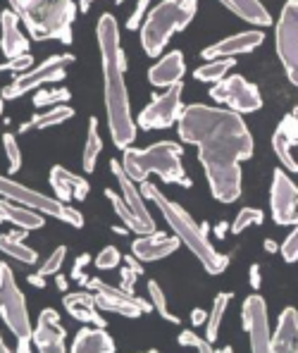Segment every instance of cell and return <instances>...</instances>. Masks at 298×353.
I'll return each mask as SVG.
<instances>
[{
  "instance_id": "1",
  "label": "cell",
  "mask_w": 298,
  "mask_h": 353,
  "mask_svg": "<svg viewBox=\"0 0 298 353\" xmlns=\"http://www.w3.org/2000/svg\"><path fill=\"white\" fill-rule=\"evenodd\" d=\"M179 139L198 148L212 199L234 203L241 196V163L253 155V137L241 112L206 103L184 105L179 117Z\"/></svg>"
},
{
  "instance_id": "2",
  "label": "cell",
  "mask_w": 298,
  "mask_h": 353,
  "mask_svg": "<svg viewBox=\"0 0 298 353\" xmlns=\"http://www.w3.org/2000/svg\"><path fill=\"white\" fill-rule=\"evenodd\" d=\"M98 53L103 67V98H106L108 129L112 143L117 148H129L136 139V119L132 117V103H129L127 81H124V50L119 43V27L112 14H103L96 24Z\"/></svg>"
},
{
  "instance_id": "3",
  "label": "cell",
  "mask_w": 298,
  "mask_h": 353,
  "mask_svg": "<svg viewBox=\"0 0 298 353\" xmlns=\"http://www.w3.org/2000/svg\"><path fill=\"white\" fill-rule=\"evenodd\" d=\"M141 194L143 199H148L150 203L158 205V210L163 212L165 222L172 227L177 236H179L181 246H186L193 256L198 258V263L206 268L208 274H222L229 265V256L219 253L210 241H208V227L198 225L196 220L186 212V208H181L177 201L167 199L163 191L155 184H150L148 179L141 181Z\"/></svg>"
},
{
  "instance_id": "4",
  "label": "cell",
  "mask_w": 298,
  "mask_h": 353,
  "mask_svg": "<svg viewBox=\"0 0 298 353\" xmlns=\"http://www.w3.org/2000/svg\"><path fill=\"white\" fill-rule=\"evenodd\" d=\"M10 10L19 14L34 41L72 43V24L77 17L74 0H8Z\"/></svg>"
},
{
  "instance_id": "5",
  "label": "cell",
  "mask_w": 298,
  "mask_h": 353,
  "mask_svg": "<svg viewBox=\"0 0 298 353\" xmlns=\"http://www.w3.org/2000/svg\"><path fill=\"white\" fill-rule=\"evenodd\" d=\"M122 165L127 174L132 176L136 184L146 181L150 174H158L165 184H179L191 186V179L181 165V146L175 141H158L148 148H124Z\"/></svg>"
},
{
  "instance_id": "6",
  "label": "cell",
  "mask_w": 298,
  "mask_h": 353,
  "mask_svg": "<svg viewBox=\"0 0 298 353\" xmlns=\"http://www.w3.org/2000/svg\"><path fill=\"white\" fill-rule=\"evenodd\" d=\"M196 0H160L155 8H150L141 27V48L146 50V55L158 58L172 36L189 27L196 17Z\"/></svg>"
},
{
  "instance_id": "7",
  "label": "cell",
  "mask_w": 298,
  "mask_h": 353,
  "mask_svg": "<svg viewBox=\"0 0 298 353\" xmlns=\"http://www.w3.org/2000/svg\"><path fill=\"white\" fill-rule=\"evenodd\" d=\"M0 196L8 201H14V203L34 208V210L43 212L46 217H53V220H60L70 227H77V230L83 227V215L77 208H72L60 199H50L46 194H39V191L29 189V186L19 184V181L10 179L5 174H0Z\"/></svg>"
},
{
  "instance_id": "8",
  "label": "cell",
  "mask_w": 298,
  "mask_h": 353,
  "mask_svg": "<svg viewBox=\"0 0 298 353\" xmlns=\"http://www.w3.org/2000/svg\"><path fill=\"white\" fill-rule=\"evenodd\" d=\"M0 318L8 325V330L17 336V341L31 339L34 327L29 320L27 299L14 282V272L5 263H0Z\"/></svg>"
},
{
  "instance_id": "9",
  "label": "cell",
  "mask_w": 298,
  "mask_h": 353,
  "mask_svg": "<svg viewBox=\"0 0 298 353\" xmlns=\"http://www.w3.org/2000/svg\"><path fill=\"white\" fill-rule=\"evenodd\" d=\"M74 65V55H50L48 60H43L41 65L31 67V70L17 74V79L10 86L3 88V98L5 101H14V98L24 96V93L39 91L46 84H53V81H60L65 77L67 67Z\"/></svg>"
},
{
  "instance_id": "10",
  "label": "cell",
  "mask_w": 298,
  "mask_h": 353,
  "mask_svg": "<svg viewBox=\"0 0 298 353\" xmlns=\"http://www.w3.org/2000/svg\"><path fill=\"white\" fill-rule=\"evenodd\" d=\"M275 46L289 81L298 88V0L284 3L275 31Z\"/></svg>"
},
{
  "instance_id": "11",
  "label": "cell",
  "mask_w": 298,
  "mask_h": 353,
  "mask_svg": "<svg viewBox=\"0 0 298 353\" xmlns=\"http://www.w3.org/2000/svg\"><path fill=\"white\" fill-rule=\"evenodd\" d=\"M181 91H184V81L165 88V93H155L153 101L139 112L136 124L141 129H167L175 122H179L181 112H184V103H181Z\"/></svg>"
},
{
  "instance_id": "12",
  "label": "cell",
  "mask_w": 298,
  "mask_h": 353,
  "mask_svg": "<svg viewBox=\"0 0 298 353\" xmlns=\"http://www.w3.org/2000/svg\"><path fill=\"white\" fill-rule=\"evenodd\" d=\"M83 287H88L93 294H96L98 308L108 310V313L122 315V318H141V315H146V313L153 310V303H146L143 299L124 292L122 287L115 289V287H110V284L101 282V279H96V277H88Z\"/></svg>"
},
{
  "instance_id": "13",
  "label": "cell",
  "mask_w": 298,
  "mask_h": 353,
  "mask_svg": "<svg viewBox=\"0 0 298 353\" xmlns=\"http://www.w3.org/2000/svg\"><path fill=\"white\" fill-rule=\"evenodd\" d=\"M210 98L217 103H224L237 112H255L263 108V96H260L258 86L246 81L241 74H229L222 81L212 84Z\"/></svg>"
},
{
  "instance_id": "14",
  "label": "cell",
  "mask_w": 298,
  "mask_h": 353,
  "mask_svg": "<svg viewBox=\"0 0 298 353\" xmlns=\"http://www.w3.org/2000/svg\"><path fill=\"white\" fill-rule=\"evenodd\" d=\"M270 212L272 220L281 227H294L298 222V186L286 170H275L270 186Z\"/></svg>"
},
{
  "instance_id": "15",
  "label": "cell",
  "mask_w": 298,
  "mask_h": 353,
  "mask_svg": "<svg viewBox=\"0 0 298 353\" xmlns=\"http://www.w3.org/2000/svg\"><path fill=\"white\" fill-rule=\"evenodd\" d=\"M244 330L248 334L250 351L253 353H270L272 349V332L268 320V303L260 294L246 296L241 308Z\"/></svg>"
},
{
  "instance_id": "16",
  "label": "cell",
  "mask_w": 298,
  "mask_h": 353,
  "mask_svg": "<svg viewBox=\"0 0 298 353\" xmlns=\"http://www.w3.org/2000/svg\"><path fill=\"white\" fill-rule=\"evenodd\" d=\"M31 341L41 353H65L67 330L60 323V315L53 308L41 310L39 323L31 332Z\"/></svg>"
},
{
  "instance_id": "17",
  "label": "cell",
  "mask_w": 298,
  "mask_h": 353,
  "mask_svg": "<svg viewBox=\"0 0 298 353\" xmlns=\"http://www.w3.org/2000/svg\"><path fill=\"white\" fill-rule=\"evenodd\" d=\"M265 41V34L260 29H248V31H239L234 36H227V39L217 41L212 46H206L201 50L203 60H215V58H237V55L250 53L255 50L260 43Z\"/></svg>"
},
{
  "instance_id": "18",
  "label": "cell",
  "mask_w": 298,
  "mask_h": 353,
  "mask_svg": "<svg viewBox=\"0 0 298 353\" xmlns=\"http://www.w3.org/2000/svg\"><path fill=\"white\" fill-rule=\"evenodd\" d=\"M179 236L177 234H163V232H150V234H141L134 239L132 253L141 263H153L163 261V258L172 256L179 248Z\"/></svg>"
},
{
  "instance_id": "19",
  "label": "cell",
  "mask_w": 298,
  "mask_h": 353,
  "mask_svg": "<svg viewBox=\"0 0 298 353\" xmlns=\"http://www.w3.org/2000/svg\"><path fill=\"white\" fill-rule=\"evenodd\" d=\"M19 14L14 10H3L0 12V50L5 58L29 53V39L19 29Z\"/></svg>"
},
{
  "instance_id": "20",
  "label": "cell",
  "mask_w": 298,
  "mask_h": 353,
  "mask_svg": "<svg viewBox=\"0 0 298 353\" xmlns=\"http://www.w3.org/2000/svg\"><path fill=\"white\" fill-rule=\"evenodd\" d=\"M184 72H186L184 53H181V50H172V53H167L165 58H160L150 67L148 81L155 88H170L184 79Z\"/></svg>"
},
{
  "instance_id": "21",
  "label": "cell",
  "mask_w": 298,
  "mask_h": 353,
  "mask_svg": "<svg viewBox=\"0 0 298 353\" xmlns=\"http://www.w3.org/2000/svg\"><path fill=\"white\" fill-rule=\"evenodd\" d=\"M50 186L55 189V196L60 201H65V203H70L72 199L77 201H83L88 196V189H91V184H88L83 176L70 172V170H65L62 165H53L50 168Z\"/></svg>"
},
{
  "instance_id": "22",
  "label": "cell",
  "mask_w": 298,
  "mask_h": 353,
  "mask_svg": "<svg viewBox=\"0 0 298 353\" xmlns=\"http://www.w3.org/2000/svg\"><path fill=\"white\" fill-rule=\"evenodd\" d=\"M110 170H112L115 179H117L119 184V194H122V199L127 201V205L132 208L136 215L141 217V220H146L148 225H155V220L150 217L148 208H146V201H143V194H141V189H136V181L132 176L127 174V170H124V165L119 163L117 158L110 160Z\"/></svg>"
},
{
  "instance_id": "23",
  "label": "cell",
  "mask_w": 298,
  "mask_h": 353,
  "mask_svg": "<svg viewBox=\"0 0 298 353\" xmlns=\"http://www.w3.org/2000/svg\"><path fill=\"white\" fill-rule=\"evenodd\" d=\"M298 353V310L294 305L281 310L277 320V330L272 334L270 353Z\"/></svg>"
},
{
  "instance_id": "24",
  "label": "cell",
  "mask_w": 298,
  "mask_h": 353,
  "mask_svg": "<svg viewBox=\"0 0 298 353\" xmlns=\"http://www.w3.org/2000/svg\"><path fill=\"white\" fill-rule=\"evenodd\" d=\"M62 303H65L67 313H70L74 320H79V323H93L98 327L108 325L106 320H103V315L98 313L96 294H91V292H72V294H65Z\"/></svg>"
},
{
  "instance_id": "25",
  "label": "cell",
  "mask_w": 298,
  "mask_h": 353,
  "mask_svg": "<svg viewBox=\"0 0 298 353\" xmlns=\"http://www.w3.org/2000/svg\"><path fill=\"white\" fill-rule=\"evenodd\" d=\"M0 220L10 222L14 227H22V230H41L46 225L43 212L34 210V208H27L22 203H14V201L0 199Z\"/></svg>"
},
{
  "instance_id": "26",
  "label": "cell",
  "mask_w": 298,
  "mask_h": 353,
  "mask_svg": "<svg viewBox=\"0 0 298 353\" xmlns=\"http://www.w3.org/2000/svg\"><path fill=\"white\" fill-rule=\"evenodd\" d=\"M70 349L74 353H115V339L106 332V327H83L77 332Z\"/></svg>"
},
{
  "instance_id": "27",
  "label": "cell",
  "mask_w": 298,
  "mask_h": 353,
  "mask_svg": "<svg viewBox=\"0 0 298 353\" xmlns=\"http://www.w3.org/2000/svg\"><path fill=\"white\" fill-rule=\"evenodd\" d=\"M106 199L110 201V205H112L115 215L122 220V225L127 227L129 232H134L136 236L150 234V232H158V230H155V225H148L146 220H141V217L136 215L132 208L127 205V201L122 199V194H117L115 189H106Z\"/></svg>"
},
{
  "instance_id": "28",
  "label": "cell",
  "mask_w": 298,
  "mask_h": 353,
  "mask_svg": "<svg viewBox=\"0 0 298 353\" xmlns=\"http://www.w3.org/2000/svg\"><path fill=\"white\" fill-rule=\"evenodd\" d=\"M219 3L253 27H270L272 24V14L260 0H219Z\"/></svg>"
},
{
  "instance_id": "29",
  "label": "cell",
  "mask_w": 298,
  "mask_h": 353,
  "mask_svg": "<svg viewBox=\"0 0 298 353\" xmlns=\"http://www.w3.org/2000/svg\"><path fill=\"white\" fill-rule=\"evenodd\" d=\"M24 236H27V230H22V227L14 232H8V234H0V251L17 263L34 265L39 261V253L24 243Z\"/></svg>"
},
{
  "instance_id": "30",
  "label": "cell",
  "mask_w": 298,
  "mask_h": 353,
  "mask_svg": "<svg viewBox=\"0 0 298 353\" xmlns=\"http://www.w3.org/2000/svg\"><path fill=\"white\" fill-rule=\"evenodd\" d=\"M72 117H74V108H70L67 103H62V105H53L46 112H36L29 122H24L22 127H19V132L27 134V132H34V129L60 127L62 122H67V119H72Z\"/></svg>"
},
{
  "instance_id": "31",
  "label": "cell",
  "mask_w": 298,
  "mask_h": 353,
  "mask_svg": "<svg viewBox=\"0 0 298 353\" xmlns=\"http://www.w3.org/2000/svg\"><path fill=\"white\" fill-rule=\"evenodd\" d=\"M103 153V139L98 134V119L91 117L88 119V134H86V141H83V150H81V165H83V172H93L96 170V163Z\"/></svg>"
},
{
  "instance_id": "32",
  "label": "cell",
  "mask_w": 298,
  "mask_h": 353,
  "mask_svg": "<svg viewBox=\"0 0 298 353\" xmlns=\"http://www.w3.org/2000/svg\"><path fill=\"white\" fill-rule=\"evenodd\" d=\"M234 67V58H215V60H208L206 65L196 67L193 77L198 81H206V84H217L227 77V72Z\"/></svg>"
},
{
  "instance_id": "33",
  "label": "cell",
  "mask_w": 298,
  "mask_h": 353,
  "mask_svg": "<svg viewBox=\"0 0 298 353\" xmlns=\"http://www.w3.org/2000/svg\"><path fill=\"white\" fill-rule=\"evenodd\" d=\"M232 301V294L229 292H219L212 301V310L208 315V323H206V339L210 341H217V334H219V325L224 320V313H227V305Z\"/></svg>"
},
{
  "instance_id": "34",
  "label": "cell",
  "mask_w": 298,
  "mask_h": 353,
  "mask_svg": "<svg viewBox=\"0 0 298 353\" xmlns=\"http://www.w3.org/2000/svg\"><path fill=\"white\" fill-rule=\"evenodd\" d=\"M148 296H150V303H153V310H155V313H160V318H163L165 323H170V325H179L181 323V320L170 310L163 287H160L155 279H150V282H148Z\"/></svg>"
},
{
  "instance_id": "35",
  "label": "cell",
  "mask_w": 298,
  "mask_h": 353,
  "mask_svg": "<svg viewBox=\"0 0 298 353\" xmlns=\"http://www.w3.org/2000/svg\"><path fill=\"white\" fill-rule=\"evenodd\" d=\"M272 150H275V155L281 163V168L289 170V172H294V174L298 172V160L294 158V146H291V143L277 132H275V137H272Z\"/></svg>"
},
{
  "instance_id": "36",
  "label": "cell",
  "mask_w": 298,
  "mask_h": 353,
  "mask_svg": "<svg viewBox=\"0 0 298 353\" xmlns=\"http://www.w3.org/2000/svg\"><path fill=\"white\" fill-rule=\"evenodd\" d=\"M122 274H119V282H122V289L124 292H129V294H134V282H136V277H141L143 274V265H141L139 258L134 256H124L122 258Z\"/></svg>"
},
{
  "instance_id": "37",
  "label": "cell",
  "mask_w": 298,
  "mask_h": 353,
  "mask_svg": "<svg viewBox=\"0 0 298 353\" xmlns=\"http://www.w3.org/2000/svg\"><path fill=\"white\" fill-rule=\"evenodd\" d=\"M72 98V93L67 88H39V93H34V105L36 108H53L62 105Z\"/></svg>"
},
{
  "instance_id": "38",
  "label": "cell",
  "mask_w": 298,
  "mask_h": 353,
  "mask_svg": "<svg viewBox=\"0 0 298 353\" xmlns=\"http://www.w3.org/2000/svg\"><path fill=\"white\" fill-rule=\"evenodd\" d=\"M263 210L260 208H241L237 212V220L232 222V232L234 234H241L248 227H255V225H263Z\"/></svg>"
},
{
  "instance_id": "39",
  "label": "cell",
  "mask_w": 298,
  "mask_h": 353,
  "mask_svg": "<svg viewBox=\"0 0 298 353\" xmlns=\"http://www.w3.org/2000/svg\"><path fill=\"white\" fill-rule=\"evenodd\" d=\"M3 148H5V158H8V174L19 172V168H22V150H19L14 134L10 132L3 134Z\"/></svg>"
},
{
  "instance_id": "40",
  "label": "cell",
  "mask_w": 298,
  "mask_h": 353,
  "mask_svg": "<svg viewBox=\"0 0 298 353\" xmlns=\"http://www.w3.org/2000/svg\"><path fill=\"white\" fill-rule=\"evenodd\" d=\"M65 258H67V246H57L55 251L50 253L48 258H46V263L39 268V274H41V277H50V274H57L62 265H65Z\"/></svg>"
},
{
  "instance_id": "41",
  "label": "cell",
  "mask_w": 298,
  "mask_h": 353,
  "mask_svg": "<svg viewBox=\"0 0 298 353\" xmlns=\"http://www.w3.org/2000/svg\"><path fill=\"white\" fill-rule=\"evenodd\" d=\"M34 58L29 53L14 55V58H5V62H0V72H12V74H22V72L31 70Z\"/></svg>"
},
{
  "instance_id": "42",
  "label": "cell",
  "mask_w": 298,
  "mask_h": 353,
  "mask_svg": "<svg viewBox=\"0 0 298 353\" xmlns=\"http://www.w3.org/2000/svg\"><path fill=\"white\" fill-rule=\"evenodd\" d=\"M277 134H281L291 146H298V115L289 112L286 117H281L279 127H277Z\"/></svg>"
},
{
  "instance_id": "43",
  "label": "cell",
  "mask_w": 298,
  "mask_h": 353,
  "mask_svg": "<svg viewBox=\"0 0 298 353\" xmlns=\"http://www.w3.org/2000/svg\"><path fill=\"white\" fill-rule=\"evenodd\" d=\"M179 346H189V349H196V351H201V353H210L212 351V344L208 339H203V336H198L196 332H191V330H184L179 334Z\"/></svg>"
},
{
  "instance_id": "44",
  "label": "cell",
  "mask_w": 298,
  "mask_h": 353,
  "mask_svg": "<svg viewBox=\"0 0 298 353\" xmlns=\"http://www.w3.org/2000/svg\"><path fill=\"white\" fill-rule=\"evenodd\" d=\"M281 258H284L289 265H294L298 261V222L294 225V230L289 232V236L284 239V243L279 246Z\"/></svg>"
},
{
  "instance_id": "45",
  "label": "cell",
  "mask_w": 298,
  "mask_h": 353,
  "mask_svg": "<svg viewBox=\"0 0 298 353\" xmlns=\"http://www.w3.org/2000/svg\"><path fill=\"white\" fill-rule=\"evenodd\" d=\"M122 263V253L117 251V246H106L101 253L96 256V268L101 270H112Z\"/></svg>"
},
{
  "instance_id": "46",
  "label": "cell",
  "mask_w": 298,
  "mask_h": 353,
  "mask_svg": "<svg viewBox=\"0 0 298 353\" xmlns=\"http://www.w3.org/2000/svg\"><path fill=\"white\" fill-rule=\"evenodd\" d=\"M150 3H153V0H139V3H136V8H134L132 17L127 19V29H132V31H134V29H139L141 19L146 17V12H148Z\"/></svg>"
},
{
  "instance_id": "47",
  "label": "cell",
  "mask_w": 298,
  "mask_h": 353,
  "mask_svg": "<svg viewBox=\"0 0 298 353\" xmlns=\"http://www.w3.org/2000/svg\"><path fill=\"white\" fill-rule=\"evenodd\" d=\"M88 263H91V256H88V253H81V256L74 261V268H72V277L81 282V277H86V274H81V270L86 268Z\"/></svg>"
},
{
  "instance_id": "48",
  "label": "cell",
  "mask_w": 298,
  "mask_h": 353,
  "mask_svg": "<svg viewBox=\"0 0 298 353\" xmlns=\"http://www.w3.org/2000/svg\"><path fill=\"white\" fill-rule=\"evenodd\" d=\"M260 282H263V274H260V265L253 263V265H250V270H248V284L255 289V292H258Z\"/></svg>"
},
{
  "instance_id": "49",
  "label": "cell",
  "mask_w": 298,
  "mask_h": 353,
  "mask_svg": "<svg viewBox=\"0 0 298 353\" xmlns=\"http://www.w3.org/2000/svg\"><path fill=\"white\" fill-rule=\"evenodd\" d=\"M191 320H193V325H206V323H208L206 310H201V308L191 310Z\"/></svg>"
},
{
  "instance_id": "50",
  "label": "cell",
  "mask_w": 298,
  "mask_h": 353,
  "mask_svg": "<svg viewBox=\"0 0 298 353\" xmlns=\"http://www.w3.org/2000/svg\"><path fill=\"white\" fill-rule=\"evenodd\" d=\"M29 282L34 284L36 289H43V287H46V277H41L39 272H36V274H29Z\"/></svg>"
},
{
  "instance_id": "51",
  "label": "cell",
  "mask_w": 298,
  "mask_h": 353,
  "mask_svg": "<svg viewBox=\"0 0 298 353\" xmlns=\"http://www.w3.org/2000/svg\"><path fill=\"white\" fill-rule=\"evenodd\" d=\"M55 284H57V289H60V292H67V287H70V282H67V277H62V274H57Z\"/></svg>"
},
{
  "instance_id": "52",
  "label": "cell",
  "mask_w": 298,
  "mask_h": 353,
  "mask_svg": "<svg viewBox=\"0 0 298 353\" xmlns=\"http://www.w3.org/2000/svg\"><path fill=\"white\" fill-rule=\"evenodd\" d=\"M277 248H279V246H277V243L272 241V239H265V251H268V253H275Z\"/></svg>"
},
{
  "instance_id": "53",
  "label": "cell",
  "mask_w": 298,
  "mask_h": 353,
  "mask_svg": "<svg viewBox=\"0 0 298 353\" xmlns=\"http://www.w3.org/2000/svg\"><path fill=\"white\" fill-rule=\"evenodd\" d=\"M29 344H31V339H24V341H19V344H17V351H19V353L29 351Z\"/></svg>"
},
{
  "instance_id": "54",
  "label": "cell",
  "mask_w": 298,
  "mask_h": 353,
  "mask_svg": "<svg viewBox=\"0 0 298 353\" xmlns=\"http://www.w3.org/2000/svg\"><path fill=\"white\" fill-rule=\"evenodd\" d=\"M224 234H227V222H219V225H217V236L222 239Z\"/></svg>"
},
{
  "instance_id": "55",
  "label": "cell",
  "mask_w": 298,
  "mask_h": 353,
  "mask_svg": "<svg viewBox=\"0 0 298 353\" xmlns=\"http://www.w3.org/2000/svg\"><path fill=\"white\" fill-rule=\"evenodd\" d=\"M10 349H8V344L3 341V334H0V353H8Z\"/></svg>"
},
{
  "instance_id": "56",
  "label": "cell",
  "mask_w": 298,
  "mask_h": 353,
  "mask_svg": "<svg viewBox=\"0 0 298 353\" xmlns=\"http://www.w3.org/2000/svg\"><path fill=\"white\" fill-rule=\"evenodd\" d=\"M93 3V0H83V3H81V10H88V5H91Z\"/></svg>"
},
{
  "instance_id": "57",
  "label": "cell",
  "mask_w": 298,
  "mask_h": 353,
  "mask_svg": "<svg viewBox=\"0 0 298 353\" xmlns=\"http://www.w3.org/2000/svg\"><path fill=\"white\" fill-rule=\"evenodd\" d=\"M0 115H3V98H0Z\"/></svg>"
},
{
  "instance_id": "58",
  "label": "cell",
  "mask_w": 298,
  "mask_h": 353,
  "mask_svg": "<svg viewBox=\"0 0 298 353\" xmlns=\"http://www.w3.org/2000/svg\"><path fill=\"white\" fill-rule=\"evenodd\" d=\"M115 3H117V5H122V3H124V0H115Z\"/></svg>"
},
{
  "instance_id": "59",
  "label": "cell",
  "mask_w": 298,
  "mask_h": 353,
  "mask_svg": "<svg viewBox=\"0 0 298 353\" xmlns=\"http://www.w3.org/2000/svg\"><path fill=\"white\" fill-rule=\"evenodd\" d=\"M0 222H3V220H0Z\"/></svg>"
}]
</instances>
